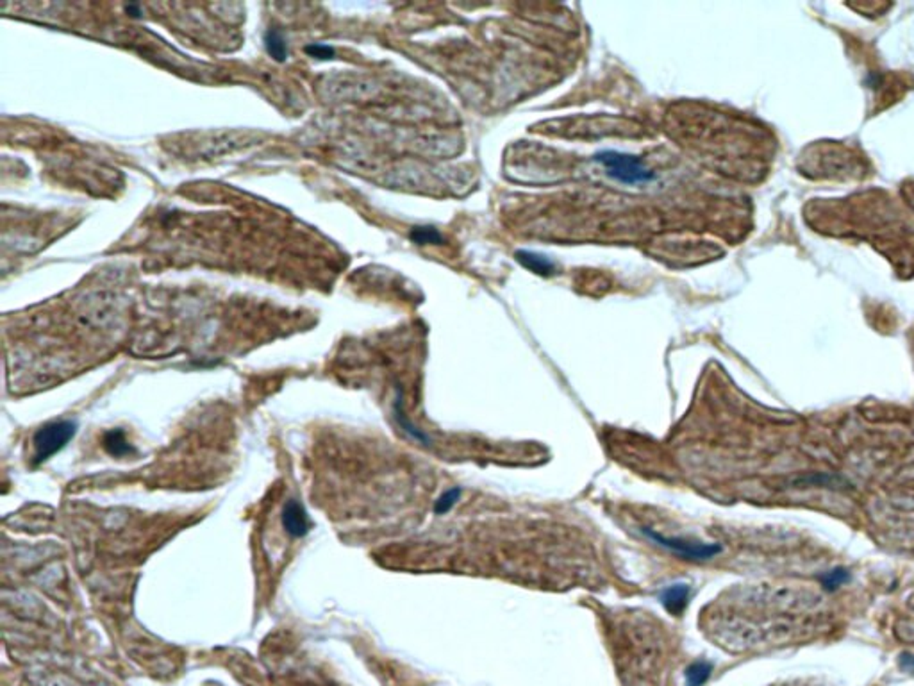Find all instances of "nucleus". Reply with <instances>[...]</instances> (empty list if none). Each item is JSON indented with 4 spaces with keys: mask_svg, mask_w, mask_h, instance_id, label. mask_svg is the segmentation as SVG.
I'll return each instance as SVG.
<instances>
[{
    "mask_svg": "<svg viewBox=\"0 0 914 686\" xmlns=\"http://www.w3.org/2000/svg\"><path fill=\"white\" fill-rule=\"evenodd\" d=\"M104 447H106V450L111 456H126V454L133 452L130 445L127 443L126 435L120 429H113V431L106 433V436H104Z\"/></svg>",
    "mask_w": 914,
    "mask_h": 686,
    "instance_id": "nucleus-10",
    "label": "nucleus"
},
{
    "mask_svg": "<svg viewBox=\"0 0 914 686\" xmlns=\"http://www.w3.org/2000/svg\"><path fill=\"white\" fill-rule=\"evenodd\" d=\"M688 598H690V588L686 584H674L663 594V604L670 613L677 615L684 610Z\"/></svg>",
    "mask_w": 914,
    "mask_h": 686,
    "instance_id": "nucleus-8",
    "label": "nucleus"
},
{
    "mask_svg": "<svg viewBox=\"0 0 914 686\" xmlns=\"http://www.w3.org/2000/svg\"><path fill=\"white\" fill-rule=\"evenodd\" d=\"M816 579H818L819 586H822L823 590L832 594V591H838L839 588L845 586V584H848L850 581H852V572H850L846 567H834L831 568V570H825L822 572V574H818Z\"/></svg>",
    "mask_w": 914,
    "mask_h": 686,
    "instance_id": "nucleus-6",
    "label": "nucleus"
},
{
    "mask_svg": "<svg viewBox=\"0 0 914 686\" xmlns=\"http://www.w3.org/2000/svg\"><path fill=\"white\" fill-rule=\"evenodd\" d=\"M126 11H127V13H130V15H133V16H138V15H140V8H138V6H133V4L127 6Z\"/></svg>",
    "mask_w": 914,
    "mask_h": 686,
    "instance_id": "nucleus-15",
    "label": "nucleus"
},
{
    "mask_svg": "<svg viewBox=\"0 0 914 686\" xmlns=\"http://www.w3.org/2000/svg\"><path fill=\"white\" fill-rule=\"evenodd\" d=\"M712 674V663L695 661L686 668V686H704Z\"/></svg>",
    "mask_w": 914,
    "mask_h": 686,
    "instance_id": "nucleus-9",
    "label": "nucleus"
},
{
    "mask_svg": "<svg viewBox=\"0 0 914 686\" xmlns=\"http://www.w3.org/2000/svg\"><path fill=\"white\" fill-rule=\"evenodd\" d=\"M77 423L72 420H56L42 426L32 438L35 445V463L47 462L49 457L59 452L70 440L75 436Z\"/></svg>",
    "mask_w": 914,
    "mask_h": 686,
    "instance_id": "nucleus-2",
    "label": "nucleus"
},
{
    "mask_svg": "<svg viewBox=\"0 0 914 686\" xmlns=\"http://www.w3.org/2000/svg\"><path fill=\"white\" fill-rule=\"evenodd\" d=\"M898 665L906 672H914V654H910V652H902L898 658Z\"/></svg>",
    "mask_w": 914,
    "mask_h": 686,
    "instance_id": "nucleus-14",
    "label": "nucleus"
},
{
    "mask_svg": "<svg viewBox=\"0 0 914 686\" xmlns=\"http://www.w3.org/2000/svg\"><path fill=\"white\" fill-rule=\"evenodd\" d=\"M516 261L532 274L541 275V277H550L557 272V265L550 260L549 255L541 254L534 251H518L516 252Z\"/></svg>",
    "mask_w": 914,
    "mask_h": 686,
    "instance_id": "nucleus-5",
    "label": "nucleus"
},
{
    "mask_svg": "<svg viewBox=\"0 0 914 686\" xmlns=\"http://www.w3.org/2000/svg\"><path fill=\"white\" fill-rule=\"evenodd\" d=\"M459 497H461V490H459V488L446 490V492L441 493V495L438 497V500H436L434 513L436 514H446L450 510H452L453 506H456L457 500H459Z\"/></svg>",
    "mask_w": 914,
    "mask_h": 686,
    "instance_id": "nucleus-12",
    "label": "nucleus"
},
{
    "mask_svg": "<svg viewBox=\"0 0 914 686\" xmlns=\"http://www.w3.org/2000/svg\"><path fill=\"white\" fill-rule=\"evenodd\" d=\"M411 240L416 245H441L443 236L438 229L423 225V227H415L411 231Z\"/></svg>",
    "mask_w": 914,
    "mask_h": 686,
    "instance_id": "nucleus-11",
    "label": "nucleus"
},
{
    "mask_svg": "<svg viewBox=\"0 0 914 686\" xmlns=\"http://www.w3.org/2000/svg\"><path fill=\"white\" fill-rule=\"evenodd\" d=\"M643 531L647 533L648 538L652 536L655 541H659V543L663 547L674 550V553L678 554V556L688 558V560H709V558H714L717 554L721 553L720 543H700V541H684V540H677V538L661 536V534L654 533V531H648V529H643Z\"/></svg>",
    "mask_w": 914,
    "mask_h": 686,
    "instance_id": "nucleus-3",
    "label": "nucleus"
},
{
    "mask_svg": "<svg viewBox=\"0 0 914 686\" xmlns=\"http://www.w3.org/2000/svg\"><path fill=\"white\" fill-rule=\"evenodd\" d=\"M264 47H267L268 56L274 57L277 63H284L288 59V56H290L288 43H286V38L279 29H268L267 35H264Z\"/></svg>",
    "mask_w": 914,
    "mask_h": 686,
    "instance_id": "nucleus-7",
    "label": "nucleus"
},
{
    "mask_svg": "<svg viewBox=\"0 0 914 686\" xmlns=\"http://www.w3.org/2000/svg\"><path fill=\"white\" fill-rule=\"evenodd\" d=\"M305 52L311 57H317V59H332L336 56V50L331 45H324V43H311V45L305 47Z\"/></svg>",
    "mask_w": 914,
    "mask_h": 686,
    "instance_id": "nucleus-13",
    "label": "nucleus"
},
{
    "mask_svg": "<svg viewBox=\"0 0 914 686\" xmlns=\"http://www.w3.org/2000/svg\"><path fill=\"white\" fill-rule=\"evenodd\" d=\"M282 526L290 536L300 538L307 534L309 520L305 510L297 503V500H288L282 510Z\"/></svg>",
    "mask_w": 914,
    "mask_h": 686,
    "instance_id": "nucleus-4",
    "label": "nucleus"
},
{
    "mask_svg": "<svg viewBox=\"0 0 914 686\" xmlns=\"http://www.w3.org/2000/svg\"><path fill=\"white\" fill-rule=\"evenodd\" d=\"M595 161L606 170L611 179L621 184H645L655 179V174L645 167L641 157L618 150H600L595 154Z\"/></svg>",
    "mask_w": 914,
    "mask_h": 686,
    "instance_id": "nucleus-1",
    "label": "nucleus"
}]
</instances>
